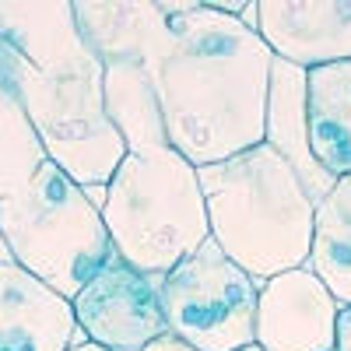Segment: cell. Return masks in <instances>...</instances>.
I'll return each mask as SVG.
<instances>
[{
	"label": "cell",
	"mask_w": 351,
	"mask_h": 351,
	"mask_svg": "<svg viewBox=\"0 0 351 351\" xmlns=\"http://www.w3.org/2000/svg\"><path fill=\"white\" fill-rule=\"evenodd\" d=\"M260 285L215 239L162 278L169 334L197 351H239L256 341Z\"/></svg>",
	"instance_id": "6"
},
{
	"label": "cell",
	"mask_w": 351,
	"mask_h": 351,
	"mask_svg": "<svg viewBox=\"0 0 351 351\" xmlns=\"http://www.w3.org/2000/svg\"><path fill=\"white\" fill-rule=\"evenodd\" d=\"M309 148L334 180L351 176V60L306 71Z\"/></svg>",
	"instance_id": "12"
},
{
	"label": "cell",
	"mask_w": 351,
	"mask_h": 351,
	"mask_svg": "<svg viewBox=\"0 0 351 351\" xmlns=\"http://www.w3.org/2000/svg\"><path fill=\"white\" fill-rule=\"evenodd\" d=\"M239 351H263V348H260V344L253 341V344H246V348H239Z\"/></svg>",
	"instance_id": "19"
},
{
	"label": "cell",
	"mask_w": 351,
	"mask_h": 351,
	"mask_svg": "<svg viewBox=\"0 0 351 351\" xmlns=\"http://www.w3.org/2000/svg\"><path fill=\"white\" fill-rule=\"evenodd\" d=\"M102 95L106 116L123 137L127 152L169 148L162 106L141 60H102Z\"/></svg>",
	"instance_id": "13"
},
{
	"label": "cell",
	"mask_w": 351,
	"mask_h": 351,
	"mask_svg": "<svg viewBox=\"0 0 351 351\" xmlns=\"http://www.w3.org/2000/svg\"><path fill=\"white\" fill-rule=\"evenodd\" d=\"M102 221L116 256L158 281L211 239L197 165L176 148L127 152L106 186Z\"/></svg>",
	"instance_id": "4"
},
{
	"label": "cell",
	"mask_w": 351,
	"mask_h": 351,
	"mask_svg": "<svg viewBox=\"0 0 351 351\" xmlns=\"http://www.w3.org/2000/svg\"><path fill=\"white\" fill-rule=\"evenodd\" d=\"M46 148L18 99L0 84V200L14 197L46 165Z\"/></svg>",
	"instance_id": "15"
},
{
	"label": "cell",
	"mask_w": 351,
	"mask_h": 351,
	"mask_svg": "<svg viewBox=\"0 0 351 351\" xmlns=\"http://www.w3.org/2000/svg\"><path fill=\"white\" fill-rule=\"evenodd\" d=\"M334 351H351V306H341V313H337V337H334Z\"/></svg>",
	"instance_id": "16"
},
{
	"label": "cell",
	"mask_w": 351,
	"mask_h": 351,
	"mask_svg": "<svg viewBox=\"0 0 351 351\" xmlns=\"http://www.w3.org/2000/svg\"><path fill=\"white\" fill-rule=\"evenodd\" d=\"M0 84L32 120L46 158L81 190H106L127 144L106 116L102 60L71 0H0Z\"/></svg>",
	"instance_id": "2"
},
{
	"label": "cell",
	"mask_w": 351,
	"mask_h": 351,
	"mask_svg": "<svg viewBox=\"0 0 351 351\" xmlns=\"http://www.w3.org/2000/svg\"><path fill=\"white\" fill-rule=\"evenodd\" d=\"M341 302L309 267L260 285L256 344L263 351H334Z\"/></svg>",
	"instance_id": "8"
},
{
	"label": "cell",
	"mask_w": 351,
	"mask_h": 351,
	"mask_svg": "<svg viewBox=\"0 0 351 351\" xmlns=\"http://www.w3.org/2000/svg\"><path fill=\"white\" fill-rule=\"evenodd\" d=\"M267 144L299 172L309 197H327L337 183L334 176L316 162L309 148V120H306V71L274 60L271 71V99H267Z\"/></svg>",
	"instance_id": "11"
},
{
	"label": "cell",
	"mask_w": 351,
	"mask_h": 351,
	"mask_svg": "<svg viewBox=\"0 0 351 351\" xmlns=\"http://www.w3.org/2000/svg\"><path fill=\"white\" fill-rule=\"evenodd\" d=\"M144 351H197L193 344H186L183 337H176V334H162L158 341H152Z\"/></svg>",
	"instance_id": "17"
},
{
	"label": "cell",
	"mask_w": 351,
	"mask_h": 351,
	"mask_svg": "<svg viewBox=\"0 0 351 351\" xmlns=\"http://www.w3.org/2000/svg\"><path fill=\"white\" fill-rule=\"evenodd\" d=\"M306 267L330 288L341 306H351V176L337 180L327 197L316 200Z\"/></svg>",
	"instance_id": "14"
},
{
	"label": "cell",
	"mask_w": 351,
	"mask_h": 351,
	"mask_svg": "<svg viewBox=\"0 0 351 351\" xmlns=\"http://www.w3.org/2000/svg\"><path fill=\"white\" fill-rule=\"evenodd\" d=\"M67 351H106V348H99V344H92V341H81V344H74V348H67Z\"/></svg>",
	"instance_id": "18"
},
{
	"label": "cell",
	"mask_w": 351,
	"mask_h": 351,
	"mask_svg": "<svg viewBox=\"0 0 351 351\" xmlns=\"http://www.w3.org/2000/svg\"><path fill=\"white\" fill-rule=\"evenodd\" d=\"M99 60H141L169 148L204 169L267 141L274 53L256 28L204 0H71Z\"/></svg>",
	"instance_id": "1"
},
{
	"label": "cell",
	"mask_w": 351,
	"mask_h": 351,
	"mask_svg": "<svg viewBox=\"0 0 351 351\" xmlns=\"http://www.w3.org/2000/svg\"><path fill=\"white\" fill-rule=\"evenodd\" d=\"M81 341L74 302L0 260V351H67Z\"/></svg>",
	"instance_id": "10"
},
{
	"label": "cell",
	"mask_w": 351,
	"mask_h": 351,
	"mask_svg": "<svg viewBox=\"0 0 351 351\" xmlns=\"http://www.w3.org/2000/svg\"><path fill=\"white\" fill-rule=\"evenodd\" d=\"M74 319L84 341L106 351H144L152 341L169 334L162 281L127 267L116 256L74 299Z\"/></svg>",
	"instance_id": "7"
},
{
	"label": "cell",
	"mask_w": 351,
	"mask_h": 351,
	"mask_svg": "<svg viewBox=\"0 0 351 351\" xmlns=\"http://www.w3.org/2000/svg\"><path fill=\"white\" fill-rule=\"evenodd\" d=\"M256 32L299 71L351 60V0H256Z\"/></svg>",
	"instance_id": "9"
},
{
	"label": "cell",
	"mask_w": 351,
	"mask_h": 351,
	"mask_svg": "<svg viewBox=\"0 0 351 351\" xmlns=\"http://www.w3.org/2000/svg\"><path fill=\"white\" fill-rule=\"evenodd\" d=\"M0 243L8 246L11 263L67 302L116 260L102 211L53 162L25 190L0 200Z\"/></svg>",
	"instance_id": "5"
},
{
	"label": "cell",
	"mask_w": 351,
	"mask_h": 351,
	"mask_svg": "<svg viewBox=\"0 0 351 351\" xmlns=\"http://www.w3.org/2000/svg\"><path fill=\"white\" fill-rule=\"evenodd\" d=\"M208 200L211 239L256 281L309 263L316 200L299 172L267 141L197 169Z\"/></svg>",
	"instance_id": "3"
}]
</instances>
